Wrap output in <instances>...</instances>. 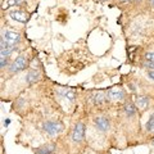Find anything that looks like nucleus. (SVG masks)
Returning a JSON list of instances; mask_svg holds the SVG:
<instances>
[{"instance_id": "11", "label": "nucleus", "mask_w": 154, "mask_h": 154, "mask_svg": "<svg viewBox=\"0 0 154 154\" xmlns=\"http://www.w3.org/2000/svg\"><path fill=\"white\" fill-rule=\"evenodd\" d=\"M131 99L141 117L154 108V94H132Z\"/></svg>"}, {"instance_id": "3", "label": "nucleus", "mask_w": 154, "mask_h": 154, "mask_svg": "<svg viewBox=\"0 0 154 154\" xmlns=\"http://www.w3.org/2000/svg\"><path fill=\"white\" fill-rule=\"evenodd\" d=\"M141 118L130 95L127 102L117 108V141H126V146L136 145L140 139L144 141Z\"/></svg>"}, {"instance_id": "9", "label": "nucleus", "mask_w": 154, "mask_h": 154, "mask_svg": "<svg viewBox=\"0 0 154 154\" xmlns=\"http://www.w3.org/2000/svg\"><path fill=\"white\" fill-rule=\"evenodd\" d=\"M35 55H36V51L33 50L32 48H28L25 51H22V53H19L18 55H16V58L12 60V63L9 64L8 68L0 72L2 82L3 81H7V80H11L14 76H17L18 73L26 71L28 67H30Z\"/></svg>"}, {"instance_id": "15", "label": "nucleus", "mask_w": 154, "mask_h": 154, "mask_svg": "<svg viewBox=\"0 0 154 154\" xmlns=\"http://www.w3.org/2000/svg\"><path fill=\"white\" fill-rule=\"evenodd\" d=\"M13 8H25L28 9L26 0H2V12H8ZM30 11V9H28ZM32 13V12H31Z\"/></svg>"}, {"instance_id": "2", "label": "nucleus", "mask_w": 154, "mask_h": 154, "mask_svg": "<svg viewBox=\"0 0 154 154\" xmlns=\"http://www.w3.org/2000/svg\"><path fill=\"white\" fill-rule=\"evenodd\" d=\"M46 79L48 76L45 73L44 66L36 54L26 71L18 73L11 80L2 82V100L3 102H13L23 90L36 84H40Z\"/></svg>"}, {"instance_id": "12", "label": "nucleus", "mask_w": 154, "mask_h": 154, "mask_svg": "<svg viewBox=\"0 0 154 154\" xmlns=\"http://www.w3.org/2000/svg\"><path fill=\"white\" fill-rule=\"evenodd\" d=\"M32 14L33 13H31L28 9H25V8H13V9H9L8 12H5V16H8L12 21L22 23V25H26L30 21Z\"/></svg>"}, {"instance_id": "17", "label": "nucleus", "mask_w": 154, "mask_h": 154, "mask_svg": "<svg viewBox=\"0 0 154 154\" xmlns=\"http://www.w3.org/2000/svg\"><path fill=\"white\" fill-rule=\"evenodd\" d=\"M130 2H131V0H112V2H110L108 5L112 7V8H118L119 11L122 12L123 9L130 4Z\"/></svg>"}, {"instance_id": "18", "label": "nucleus", "mask_w": 154, "mask_h": 154, "mask_svg": "<svg viewBox=\"0 0 154 154\" xmlns=\"http://www.w3.org/2000/svg\"><path fill=\"white\" fill-rule=\"evenodd\" d=\"M98 2H100V3H110V2H112V0H98Z\"/></svg>"}, {"instance_id": "13", "label": "nucleus", "mask_w": 154, "mask_h": 154, "mask_svg": "<svg viewBox=\"0 0 154 154\" xmlns=\"http://www.w3.org/2000/svg\"><path fill=\"white\" fill-rule=\"evenodd\" d=\"M146 114H148V118L143 126V137L145 143L149 141V139L154 140V108L152 110H149Z\"/></svg>"}, {"instance_id": "14", "label": "nucleus", "mask_w": 154, "mask_h": 154, "mask_svg": "<svg viewBox=\"0 0 154 154\" xmlns=\"http://www.w3.org/2000/svg\"><path fill=\"white\" fill-rule=\"evenodd\" d=\"M35 154H57L58 150V140L54 141H48L38 146L32 148Z\"/></svg>"}, {"instance_id": "16", "label": "nucleus", "mask_w": 154, "mask_h": 154, "mask_svg": "<svg viewBox=\"0 0 154 154\" xmlns=\"http://www.w3.org/2000/svg\"><path fill=\"white\" fill-rule=\"evenodd\" d=\"M139 16H149L154 18V0H145Z\"/></svg>"}, {"instance_id": "4", "label": "nucleus", "mask_w": 154, "mask_h": 154, "mask_svg": "<svg viewBox=\"0 0 154 154\" xmlns=\"http://www.w3.org/2000/svg\"><path fill=\"white\" fill-rule=\"evenodd\" d=\"M49 81L50 79L48 77L42 82L23 90L12 102L11 112L23 118L28 113H31L33 109H36L49 95Z\"/></svg>"}, {"instance_id": "10", "label": "nucleus", "mask_w": 154, "mask_h": 154, "mask_svg": "<svg viewBox=\"0 0 154 154\" xmlns=\"http://www.w3.org/2000/svg\"><path fill=\"white\" fill-rule=\"evenodd\" d=\"M105 96H107V103L109 108H119L127 102V99L130 98V93L122 84H118L105 89Z\"/></svg>"}, {"instance_id": "7", "label": "nucleus", "mask_w": 154, "mask_h": 154, "mask_svg": "<svg viewBox=\"0 0 154 154\" xmlns=\"http://www.w3.org/2000/svg\"><path fill=\"white\" fill-rule=\"evenodd\" d=\"M80 107L86 113L95 109L109 108L105 89H80Z\"/></svg>"}, {"instance_id": "5", "label": "nucleus", "mask_w": 154, "mask_h": 154, "mask_svg": "<svg viewBox=\"0 0 154 154\" xmlns=\"http://www.w3.org/2000/svg\"><path fill=\"white\" fill-rule=\"evenodd\" d=\"M80 89L49 81V98L67 118H71L80 108Z\"/></svg>"}, {"instance_id": "1", "label": "nucleus", "mask_w": 154, "mask_h": 154, "mask_svg": "<svg viewBox=\"0 0 154 154\" xmlns=\"http://www.w3.org/2000/svg\"><path fill=\"white\" fill-rule=\"evenodd\" d=\"M64 118L67 117L53 104L48 95L36 109L22 118V127L16 136V143L31 146L35 141L41 145L48 141L58 140L68 128Z\"/></svg>"}, {"instance_id": "8", "label": "nucleus", "mask_w": 154, "mask_h": 154, "mask_svg": "<svg viewBox=\"0 0 154 154\" xmlns=\"http://www.w3.org/2000/svg\"><path fill=\"white\" fill-rule=\"evenodd\" d=\"M0 41L5 42L7 45L17 49L19 53L25 51L26 49H28L30 46V42L27 41L26 37V30L22 28V30H16V28L11 27V25H8L5 22V25L2 22V30H0Z\"/></svg>"}, {"instance_id": "6", "label": "nucleus", "mask_w": 154, "mask_h": 154, "mask_svg": "<svg viewBox=\"0 0 154 154\" xmlns=\"http://www.w3.org/2000/svg\"><path fill=\"white\" fill-rule=\"evenodd\" d=\"M95 60L89 48L86 46H75L71 50L64 51L58 58L59 71L64 75H75L82 71L88 66L93 64Z\"/></svg>"}]
</instances>
